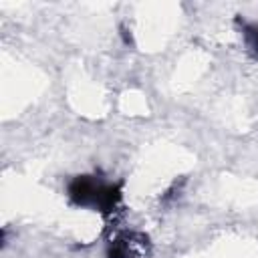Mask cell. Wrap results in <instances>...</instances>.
<instances>
[{"label": "cell", "instance_id": "6da1fadb", "mask_svg": "<svg viewBox=\"0 0 258 258\" xmlns=\"http://www.w3.org/2000/svg\"><path fill=\"white\" fill-rule=\"evenodd\" d=\"M149 240L141 232H123L107 246V258H147Z\"/></svg>", "mask_w": 258, "mask_h": 258}, {"label": "cell", "instance_id": "7a4b0ae2", "mask_svg": "<svg viewBox=\"0 0 258 258\" xmlns=\"http://www.w3.org/2000/svg\"><path fill=\"white\" fill-rule=\"evenodd\" d=\"M99 185H101V179H97V175H77L69 181V187H67L69 200L75 206L93 208Z\"/></svg>", "mask_w": 258, "mask_h": 258}, {"label": "cell", "instance_id": "3957f363", "mask_svg": "<svg viewBox=\"0 0 258 258\" xmlns=\"http://www.w3.org/2000/svg\"><path fill=\"white\" fill-rule=\"evenodd\" d=\"M242 36L252 56H258V22H242Z\"/></svg>", "mask_w": 258, "mask_h": 258}]
</instances>
